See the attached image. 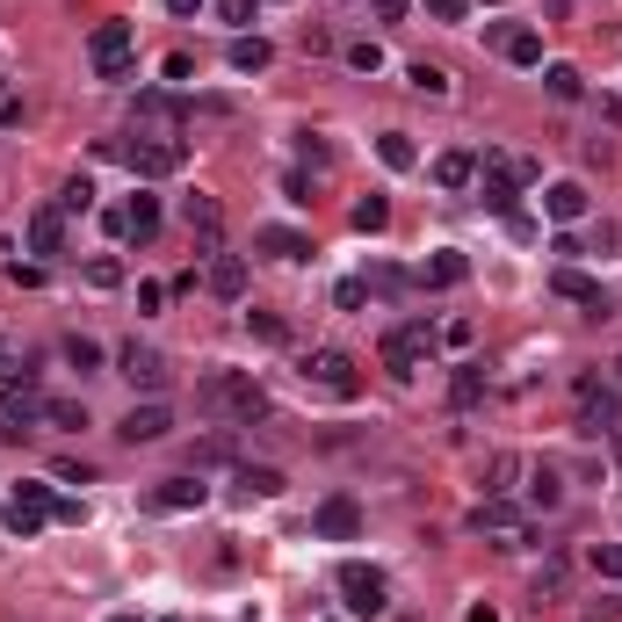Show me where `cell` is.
Segmentation results:
<instances>
[{
    "instance_id": "1",
    "label": "cell",
    "mask_w": 622,
    "mask_h": 622,
    "mask_svg": "<svg viewBox=\"0 0 622 622\" xmlns=\"http://www.w3.org/2000/svg\"><path fill=\"white\" fill-rule=\"evenodd\" d=\"M196 406H210V413L254 427V420H268V391H261L254 369H210V377L196 384Z\"/></svg>"
},
{
    "instance_id": "20",
    "label": "cell",
    "mask_w": 622,
    "mask_h": 622,
    "mask_svg": "<svg viewBox=\"0 0 622 622\" xmlns=\"http://www.w3.org/2000/svg\"><path fill=\"white\" fill-rule=\"evenodd\" d=\"M239 500H283V492H290V478L283 471H275V463H239Z\"/></svg>"
},
{
    "instance_id": "13",
    "label": "cell",
    "mask_w": 622,
    "mask_h": 622,
    "mask_svg": "<svg viewBox=\"0 0 622 622\" xmlns=\"http://www.w3.org/2000/svg\"><path fill=\"white\" fill-rule=\"evenodd\" d=\"M550 290H557V297H572L586 319H615V297L594 283V275H579V268H557V275H550Z\"/></svg>"
},
{
    "instance_id": "49",
    "label": "cell",
    "mask_w": 622,
    "mask_h": 622,
    "mask_svg": "<svg viewBox=\"0 0 622 622\" xmlns=\"http://www.w3.org/2000/svg\"><path fill=\"white\" fill-rule=\"evenodd\" d=\"M167 304V283H138V311H160Z\"/></svg>"
},
{
    "instance_id": "6",
    "label": "cell",
    "mask_w": 622,
    "mask_h": 622,
    "mask_svg": "<svg viewBox=\"0 0 622 622\" xmlns=\"http://www.w3.org/2000/svg\"><path fill=\"white\" fill-rule=\"evenodd\" d=\"M116 377L131 384V391H145V398H160L174 369H167V355H160V348H138V340H123V348H116Z\"/></svg>"
},
{
    "instance_id": "53",
    "label": "cell",
    "mask_w": 622,
    "mask_h": 622,
    "mask_svg": "<svg viewBox=\"0 0 622 622\" xmlns=\"http://www.w3.org/2000/svg\"><path fill=\"white\" fill-rule=\"evenodd\" d=\"M109 622H138V615H109Z\"/></svg>"
},
{
    "instance_id": "41",
    "label": "cell",
    "mask_w": 622,
    "mask_h": 622,
    "mask_svg": "<svg viewBox=\"0 0 622 622\" xmlns=\"http://www.w3.org/2000/svg\"><path fill=\"white\" fill-rule=\"evenodd\" d=\"M66 362H73V369H102V348H95L87 333H73V340H66Z\"/></svg>"
},
{
    "instance_id": "14",
    "label": "cell",
    "mask_w": 622,
    "mask_h": 622,
    "mask_svg": "<svg viewBox=\"0 0 622 622\" xmlns=\"http://www.w3.org/2000/svg\"><path fill=\"white\" fill-rule=\"evenodd\" d=\"M123 442H131V449H145V442H167V434H174V413L160 406V398H145V406H131V413H123Z\"/></svg>"
},
{
    "instance_id": "55",
    "label": "cell",
    "mask_w": 622,
    "mask_h": 622,
    "mask_svg": "<svg viewBox=\"0 0 622 622\" xmlns=\"http://www.w3.org/2000/svg\"><path fill=\"white\" fill-rule=\"evenodd\" d=\"M167 622H181V615H167Z\"/></svg>"
},
{
    "instance_id": "36",
    "label": "cell",
    "mask_w": 622,
    "mask_h": 622,
    "mask_svg": "<svg viewBox=\"0 0 622 622\" xmlns=\"http://www.w3.org/2000/svg\"><path fill=\"white\" fill-rule=\"evenodd\" d=\"M44 427H87V406H73V398H44Z\"/></svg>"
},
{
    "instance_id": "56",
    "label": "cell",
    "mask_w": 622,
    "mask_h": 622,
    "mask_svg": "<svg viewBox=\"0 0 622 622\" xmlns=\"http://www.w3.org/2000/svg\"><path fill=\"white\" fill-rule=\"evenodd\" d=\"M615 369H622V362H615Z\"/></svg>"
},
{
    "instance_id": "4",
    "label": "cell",
    "mask_w": 622,
    "mask_h": 622,
    "mask_svg": "<svg viewBox=\"0 0 622 622\" xmlns=\"http://www.w3.org/2000/svg\"><path fill=\"white\" fill-rule=\"evenodd\" d=\"M297 377H304L311 391H326V398H355V391H362L355 355H340V348H311V355L297 362Z\"/></svg>"
},
{
    "instance_id": "43",
    "label": "cell",
    "mask_w": 622,
    "mask_h": 622,
    "mask_svg": "<svg viewBox=\"0 0 622 622\" xmlns=\"http://www.w3.org/2000/svg\"><path fill=\"white\" fill-rule=\"evenodd\" d=\"M420 8H427L434 22H463V15H471V0H420Z\"/></svg>"
},
{
    "instance_id": "10",
    "label": "cell",
    "mask_w": 622,
    "mask_h": 622,
    "mask_svg": "<svg viewBox=\"0 0 622 622\" xmlns=\"http://www.w3.org/2000/svg\"><path fill=\"white\" fill-rule=\"evenodd\" d=\"M471 528H478V536H492L500 550H521V536H528V521H521L514 500H478V507H471Z\"/></svg>"
},
{
    "instance_id": "52",
    "label": "cell",
    "mask_w": 622,
    "mask_h": 622,
    "mask_svg": "<svg viewBox=\"0 0 622 622\" xmlns=\"http://www.w3.org/2000/svg\"><path fill=\"white\" fill-rule=\"evenodd\" d=\"M615 471H622V427H615Z\"/></svg>"
},
{
    "instance_id": "29",
    "label": "cell",
    "mask_w": 622,
    "mask_h": 622,
    "mask_svg": "<svg viewBox=\"0 0 622 622\" xmlns=\"http://www.w3.org/2000/svg\"><path fill=\"white\" fill-rule=\"evenodd\" d=\"M543 87H550V102H579L586 95V73L579 66H543Z\"/></svg>"
},
{
    "instance_id": "19",
    "label": "cell",
    "mask_w": 622,
    "mask_h": 622,
    "mask_svg": "<svg viewBox=\"0 0 622 622\" xmlns=\"http://www.w3.org/2000/svg\"><path fill=\"white\" fill-rule=\"evenodd\" d=\"M29 254H66V210L44 203V210H29Z\"/></svg>"
},
{
    "instance_id": "33",
    "label": "cell",
    "mask_w": 622,
    "mask_h": 622,
    "mask_svg": "<svg viewBox=\"0 0 622 622\" xmlns=\"http://www.w3.org/2000/svg\"><path fill=\"white\" fill-rule=\"evenodd\" d=\"M406 80H413V95H434V102H442L449 87H456V80H449L442 66H427V58H420V66H406Z\"/></svg>"
},
{
    "instance_id": "11",
    "label": "cell",
    "mask_w": 622,
    "mask_h": 622,
    "mask_svg": "<svg viewBox=\"0 0 622 622\" xmlns=\"http://www.w3.org/2000/svg\"><path fill=\"white\" fill-rule=\"evenodd\" d=\"M615 420H622V398L601 377H579V434H615Z\"/></svg>"
},
{
    "instance_id": "16",
    "label": "cell",
    "mask_w": 622,
    "mask_h": 622,
    "mask_svg": "<svg viewBox=\"0 0 622 622\" xmlns=\"http://www.w3.org/2000/svg\"><path fill=\"white\" fill-rule=\"evenodd\" d=\"M311 528H319L326 543H355V536H362V507L348 500V492H333V500H319V514H311Z\"/></svg>"
},
{
    "instance_id": "17",
    "label": "cell",
    "mask_w": 622,
    "mask_h": 622,
    "mask_svg": "<svg viewBox=\"0 0 622 622\" xmlns=\"http://www.w3.org/2000/svg\"><path fill=\"white\" fill-rule=\"evenodd\" d=\"M203 290H210V297H225V304H239V297H246V261L217 246V254H210V268H203Z\"/></svg>"
},
{
    "instance_id": "47",
    "label": "cell",
    "mask_w": 622,
    "mask_h": 622,
    "mask_svg": "<svg viewBox=\"0 0 622 622\" xmlns=\"http://www.w3.org/2000/svg\"><path fill=\"white\" fill-rule=\"evenodd\" d=\"M217 15H225L232 29H246V22H254V0H217Z\"/></svg>"
},
{
    "instance_id": "5",
    "label": "cell",
    "mask_w": 622,
    "mask_h": 622,
    "mask_svg": "<svg viewBox=\"0 0 622 622\" xmlns=\"http://www.w3.org/2000/svg\"><path fill=\"white\" fill-rule=\"evenodd\" d=\"M0 406H8L15 427L44 420V391H37V369H29V362H0Z\"/></svg>"
},
{
    "instance_id": "25",
    "label": "cell",
    "mask_w": 622,
    "mask_h": 622,
    "mask_svg": "<svg viewBox=\"0 0 622 622\" xmlns=\"http://www.w3.org/2000/svg\"><path fill=\"white\" fill-rule=\"evenodd\" d=\"M152 232H160V196H145V189H138L131 203H123V239H138V246H145Z\"/></svg>"
},
{
    "instance_id": "7",
    "label": "cell",
    "mask_w": 622,
    "mask_h": 622,
    "mask_svg": "<svg viewBox=\"0 0 622 622\" xmlns=\"http://www.w3.org/2000/svg\"><path fill=\"white\" fill-rule=\"evenodd\" d=\"M51 500H58L51 485H15V492H8V507H0L8 536H22V543H29V536H37V528L51 521Z\"/></svg>"
},
{
    "instance_id": "18",
    "label": "cell",
    "mask_w": 622,
    "mask_h": 622,
    "mask_svg": "<svg viewBox=\"0 0 622 622\" xmlns=\"http://www.w3.org/2000/svg\"><path fill=\"white\" fill-rule=\"evenodd\" d=\"M203 500H210L203 478H160V485H152V507H160V514H196Z\"/></svg>"
},
{
    "instance_id": "45",
    "label": "cell",
    "mask_w": 622,
    "mask_h": 622,
    "mask_svg": "<svg viewBox=\"0 0 622 622\" xmlns=\"http://www.w3.org/2000/svg\"><path fill=\"white\" fill-rule=\"evenodd\" d=\"M362 283H369V290H384V297H391V290H406V275H398V268H369V275H362Z\"/></svg>"
},
{
    "instance_id": "42",
    "label": "cell",
    "mask_w": 622,
    "mask_h": 622,
    "mask_svg": "<svg viewBox=\"0 0 622 622\" xmlns=\"http://www.w3.org/2000/svg\"><path fill=\"white\" fill-rule=\"evenodd\" d=\"M333 304H340V311H362V304H369V283H362V275H348V283L333 290Z\"/></svg>"
},
{
    "instance_id": "39",
    "label": "cell",
    "mask_w": 622,
    "mask_h": 622,
    "mask_svg": "<svg viewBox=\"0 0 622 622\" xmlns=\"http://www.w3.org/2000/svg\"><path fill=\"white\" fill-rule=\"evenodd\" d=\"M348 66H355V73H384V44H369V37L348 44Z\"/></svg>"
},
{
    "instance_id": "44",
    "label": "cell",
    "mask_w": 622,
    "mask_h": 622,
    "mask_svg": "<svg viewBox=\"0 0 622 622\" xmlns=\"http://www.w3.org/2000/svg\"><path fill=\"white\" fill-rule=\"evenodd\" d=\"M167 80L189 87V80H196V58H189V51H167Z\"/></svg>"
},
{
    "instance_id": "8",
    "label": "cell",
    "mask_w": 622,
    "mask_h": 622,
    "mask_svg": "<svg viewBox=\"0 0 622 622\" xmlns=\"http://www.w3.org/2000/svg\"><path fill=\"white\" fill-rule=\"evenodd\" d=\"M427 348H434V326H427V319H413V326H398V333L384 340V369H391V377H420V362H427Z\"/></svg>"
},
{
    "instance_id": "51",
    "label": "cell",
    "mask_w": 622,
    "mask_h": 622,
    "mask_svg": "<svg viewBox=\"0 0 622 622\" xmlns=\"http://www.w3.org/2000/svg\"><path fill=\"white\" fill-rule=\"evenodd\" d=\"M167 8H174V15H196V8H203V0H167Z\"/></svg>"
},
{
    "instance_id": "27",
    "label": "cell",
    "mask_w": 622,
    "mask_h": 622,
    "mask_svg": "<svg viewBox=\"0 0 622 622\" xmlns=\"http://www.w3.org/2000/svg\"><path fill=\"white\" fill-rule=\"evenodd\" d=\"M434 181H442V189H471V181H478V152H442V160H434Z\"/></svg>"
},
{
    "instance_id": "26",
    "label": "cell",
    "mask_w": 622,
    "mask_h": 622,
    "mask_svg": "<svg viewBox=\"0 0 622 622\" xmlns=\"http://www.w3.org/2000/svg\"><path fill=\"white\" fill-rule=\"evenodd\" d=\"M196 109L181 95H138V123H160V131H174V123H189Z\"/></svg>"
},
{
    "instance_id": "3",
    "label": "cell",
    "mask_w": 622,
    "mask_h": 622,
    "mask_svg": "<svg viewBox=\"0 0 622 622\" xmlns=\"http://www.w3.org/2000/svg\"><path fill=\"white\" fill-rule=\"evenodd\" d=\"M87 58H95V73H102V80H131L138 29H131V22H95V37H87Z\"/></svg>"
},
{
    "instance_id": "32",
    "label": "cell",
    "mask_w": 622,
    "mask_h": 622,
    "mask_svg": "<svg viewBox=\"0 0 622 622\" xmlns=\"http://www.w3.org/2000/svg\"><path fill=\"white\" fill-rule=\"evenodd\" d=\"M377 160H384V167H398V174H406V167L420 160V152H413V138H406V131H384V138H377Z\"/></svg>"
},
{
    "instance_id": "38",
    "label": "cell",
    "mask_w": 622,
    "mask_h": 622,
    "mask_svg": "<svg viewBox=\"0 0 622 622\" xmlns=\"http://www.w3.org/2000/svg\"><path fill=\"white\" fill-rule=\"evenodd\" d=\"M58 210H95V181H66V189H58Z\"/></svg>"
},
{
    "instance_id": "24",
    "label": "cell",
    "mask_w": 622,
    "mask_h": 622,
    "mask_svg": "<svg viewBox=\"0 0 622 622\" xmlns=\"http://www.w3.org/2000/svg\"><path fill=\"white\" fill-rule=\"evenodd\" d=\"M463 275H471V261H463L456 246H442V254H427V261H420V283H427V290H456Z\"/></svg>"
},
{
    "instance_id": "35",
    "label": "cell",
    "mask_w": 622,
    "mask_h": 622,
    "mask_svg": "<svg viewBox=\"0 0 622 622\" xmlns=\"http://www.w3.org/2000/svg\"><path fill=\"white\" fill-rule=\"evenodd\" d=\"M239 456V434H203L196 442V463H232Z\"/></svg>"
},
{
    "instance_id": "23",
    "label": "cell",
    "mask_w": 622,
    "mask_h": 622,
    "mask_svg": "<svg viewBox=\"0 0 622 622\" xmlns=\"http://www.w3.org/2000/svg\"><path fill=\"white\" fill-rule=\"evenodd\" d=\"M500 58H507V66H543V29H528V22H507V37H500Z\"/></svg>"
},
{
    "instance_id": "31",
    "label": "cell",
    "mask_w": 622,
    "mask_h": 622,
    "mask_svg": "<svg viewBox=\"0 0 622 622\" xmlns=\"http://www.w3.org/2000/svg\"><path fill=\"white\" fill-rule=\"evenodd\" d=\"M557 500H565V478H557V471H550V463H543V471H536V478H528V507H536V514H550Z\"/></svg>"
},
{
    "instance_id": "30",
    "label": "cell",
    "mask_w": 622,
    "mask_h": 622,
    "mask_svg": "<svg viewBox=\"0 0 622 622\" xmlns=\"http://www.w3.org/2000/svg\"><path fill=\"white\" fill-rule=\"evenodd\" d=\"M449 398H456L463 413H471L478 398H485V369H478V362H456V384H449Z\"/></svg>"
},
{
    "instance_id": "12",
    "label": "cell",
    "mask_w": 622,
    "mask_h": 622,
    "mask_svg": "<svg viewBox=\"0 0 622 622\" xmlns=\"http://www.w3.org/2000/svg\"><path fill=\"white\" fill-rule=\"evenodd\" d=\"M478 203H485L492 217H507V225L521 217V181L507 174V160H485V174H478Z\"/></svg>"
},
{
    "instance_id": "2",
    "label": "cell",
    "mask_w": 622,
    "mask_h": 622,
    "mask_svg": "<svg viewBox=\"0 0 622 622\" xmlns=\"http://www.w3.org/2000/svg\"><path fill=\"white\" fill-rule=\"evenodd\" d=\"M109 160H123L138 181H160V174H181L189 167V145L181 138H160V131H145V138H123V145H102Z\"/></svg>"
},
{
    "instance_id": "48",
    "label": "cell",
    "mask_w": 622,
    "mask_h": 622,
    "mask_svg": "<svg viewBox=\"0 0 622 622\" xmlns=\"http://www.w3.org/2000/svg\"><path fill=\"white\" fill-rule=\"evenodd\" d=\"M369 8H377V22H406V15H413V0H369Z\"/></svg>"
},
{
    "instance_id": "34",
    "label": "cell",
    "mask_w": 622,
    "mask_h": 622,
    "mask_svg": "<svg viewBox=\"0 0 622 622\" xmlns=\"http://www.w3.org/2000/svg\"><path fill=\"white\" fill-rule=\"evenodd\" d=\"M348 217H355V232H384V225H391V203H384V196H362Z\"/></svg>"
},
{
    "instance_id": "54",
    "label": "cell",
    "mask_w": 622,
    "mask_h": 622,
    "mask_svg": "<svg viewBox=\"0 0 622 622\" xmlns=\"http://www.w3.org/2000/svg\"><path fill=\"white\" fill-rule=\"evenodd\" d=\"M0 87H8V66H0Z\"/></svg>"
},
{
    "instance_id": "15",
    "label": "cell",
    "mask_w": 622,
    "mask_h": 622,
    "mask_svg": "<svg viewBox=\"0 0 622 622\" xmlns=\"http://www.w3.org/2000/svg\"><path fill=\"white\" fill-rule=\"evenodd\" d=\"M181 225H189V239H203V254H217V239H225V203L217 196H181Z\"/></svg>"
},
{
    "instance_id": "9",
    "label": "cell",
    "mask_w": 622,
    "mask_h": 622,
    "mask_svg": "<svg viewBox=\"0 0 622 622\" xmlns=\"http://www.w3.org/2000/svg\"><path fill=\"white\" fill-rule=\"evenodd\" d=\"M340 594H348L355 615H384L391 608V579L377 565H340Z\"/></svg>"
},
{
    "instance_id": "40",
    "label": "cell",
    "mask_w": 622,
    "mask_h": 622,
    "mask_svg": "<svg viewBox=\"0 0 622 622\" xmlns=\"http://www.w3.org/2000/svg\"><path fill=\"white\" fill-rule=\"evenodd\" d=\"M87 283H95V290H116V283H123V261L95 254V261H87Z\"/></svg>"
},
{
    "instance_id": "21",
    "label": "cell",
    "mask_w": 622,
    "mask_h": 622,
    "mask_svg": "<svg viewBox=\"0 0 622 622\" xmlns=\"http://www.w3.org/2000/svg\"><path fill=\"white\" fill-rule=\"evenodd\" d=\"M543 217H550V225H579V217H586V189H579V181H550V189H543Z\"/></svg>"
},
{
    "instance_id": "22",
    "label": "cell",
    "mask_w": 622,
    "mask_h": 622,
    "mask_svg": "<svg viewBox=\"0 0 622 622\" xmlns=\"http://www.w3.org/2000/svg\"><path fill=\"white\" fill-rule=\"evenodd\" d=\"M254 246H261V254H275V261H311V239H304L297 225H261Z\"/></svg>"
},
{
    "instance_id": "50",
    "label": "cell",
    "mask_w": 622,
    "mask_h": 622,
    "mask_svg": "<svg viewBox=\"0 0 622 622\" xmlns=\"http://www.w3.org/2000/svg\"><path fill=\"white\" fill-rule=\"evenodd\" d=\"M471 622H500V608H492V601H478V608H471Z\"/></svg>"
},
{
    "instance_id": "28",
    "label": "cell",
    "mask_w": 622,
    "mask_h": 622,
    "mask_svg": "<svg viewBox=\"0 0 622 622\" xmlns=\"http://www.w3.org/2000/svg\"><path fill=\"white\" fill-rule=\"evenodd\" d=\"M268 66H275L268 37H232V73H268Z\"/></svg>"
},
{
    "instance_id": "37",
    "label": "cell",
    "mask_w": 622,
    "mask_h": 622,
    "mask_svg": "<svg viewBox=\"0 0 622 622\" xmlns=\"http://www.w3.org/2000/svg\"><path fill=\"white\" fill-rule=\"evenodd\" d=\"M246 326H254V340H268V348H283V340H290V326L275 319V311H246Z\"/></svg>"
},
{
    "instance_id": "46",
    "label": "cell",
    "mask_w": 622,
    "mask_h": 622,
    "mask_svg": "<svg viewBox=\"0 0 622 622\" xmlns=\"http://www.w3.org/2000/svg\"><path fill=\"white\" fill-rule=\"evenodd\" d=\"M594 565H601V579H622V543H601Z\"/></svg>"
}]
</instances>
